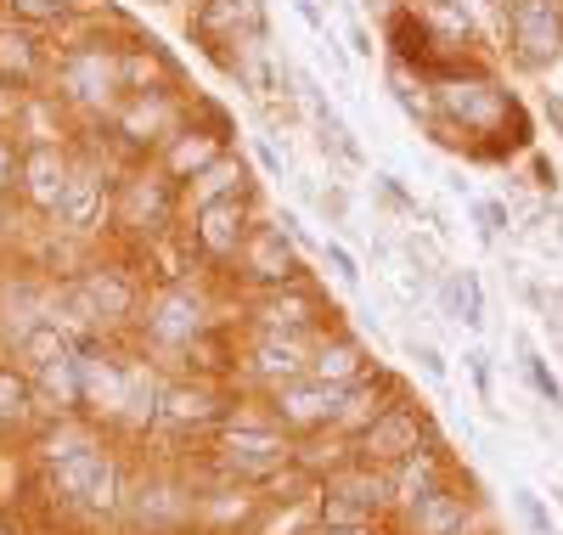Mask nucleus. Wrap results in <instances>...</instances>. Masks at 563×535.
I'll return each instance as SVG.
<instances>
[{
	"label": "nucleus",
	"mask_w": 563,
	"mask_h": 535,
	"mask_svg": "<svg viewBox=\"0 0 563 535\" xmlns=\"http://www.w3.org/2000/svg\"><path fill=\"white\" fill-rule=\"evenodd\" d=\"M209 468L220 484H249V491H260L265 479L294 468V440L265 412H231L209 434Z\"/></svg>",
	"instance_id": "obj_1"
},
{
	"label": "nucleus",
	"mask_w": 563,
	"mask_h": 535,
	"mask_svg": "<svg viewBox=\"0 0 563 535\" xmlns=\"http://www.w3.org/2000/svg\"><path fill=\"white\" fill-rule=\"evenodd\" d=\"M52 85L57 102L85 113V119H108L124 102V79H119V45L113 40H74L52 57Z\"/></svg>",
	"instance_id": "obj_2"
},
{
	"label": "nucleus",
	"mask_w": 563,
	"mask_h": 535,
	"mask_svg": "<svg viewBox=\"0 0 563 535\" xmlns=\"http://www.w3.org/2000/svg\"><path fill=\"white\" fill-rule=\"evenodd\" d=\"M40 479H45V491H52V502H68V507H85V513H119L130 502L124 468L102 440H90V446H79L57 462H40Z\"/></svg>",
	"instance_id": "obj_3"
},
{
	"label": "nucleus",
	"mask_w": 563,
	"mask_h": 535,
	"mask_svg": "<svg viewBox=\"0 0 563 535\" xmlns=\"http://www.w3.org/2000/svg\"><path fill=\"white\" fill-rule=\"evenodd\" d=\"M209 327H220L214 321V299L203 294V287H192V282H164L158 294H147V305H141V316H135L141 345L158 350V356H186Z\"/></svg>",
	"instance_id": "obj_4"
},
{
	"label": "nucleus",
	"mask_w": 563,
	"mask_h": 535,
	"mask_svg": "<svg viewBox=\"0 0 563 535\" xmlns=\"http://www.w3.org/2000/svg\"><path fill=\"white\" fill-rule=\"evenodd\" d=\"M339 321L333 299L321 294L310 276L288 282V287H260L243 299V327H265V332H294V338H316Z\"/></svg>",
	"instance_id": "obj_5"
},
{
	"label": "nucleus",
	"mask_w": 563,
	"mask_h": 535,
	"mask_svg": "<svg viewBox=\"0 0 563 535\" xmlns=\"http://www.w3.org/2000/svg\"><path fill=\"white\" fill-rule=\"evenodd\" d=\"M238 412V401H231V383L225 378H203V372H186V378H169L158 389V412L153 423L169 428V434H198V440H209V434Z\"/></svg>",
	"instance_id": "obj_6"
},
{
	"label": "nucleus",
	"mask_w": 563,
	"mask_h": 535,
	"mask_svg": "<svg viewBox=\"0 0 563 535\" xmlns=\"http://www.w3.org/2000/svg\"><path fill=\"white\" fill-rule=\"evenodd\" d=\"M180 186L158 170V164H135L119 186H113V226L124 237H164L180 215Z\"/></svg>",
	"instance_id": "obj_7"
},
{
	"label": "nucleus",
	"mask_w": 563,
	"mask_h": 535,
	"mask_svg": "<svg viewBox=\"0 0 563 535\" xmlns=\"http://www.w3.org/2000/svg\"><path fill=\"white\" fill-rule=\"evenodd\" d=\"M186 113H192V102H186L180 90H135L108 113V130H113V141L124 153L153 159L164 141L186 124Z\"/></svg>",
	"instance_id": "obj_8"
},
{
	"label": "nucleus",
	"mask_w": 563,
	"mask_h": 535,
	"mask_svg": "<svg viewBox=\"0 0 563 535\" xmlns=\"http://www.w3.org/2000/svg\"><path fill=\"white\" fill-rule=\"evenodd\" d=\"M225 276H238L243 294H260V287H288V282H299L310 271H305V254H299V237L282 220H254L249 242L238 249V260H231Z\"/></svg>",
	"instance_id": "obj_9"
},
{
	"label": "nucleus",
	"mask_w": 563,
	"mask_h": 535,
	"mask_svg": "<svg viewBox=\"0 0 563 535\" xmlns=\"http://www.w3.org/2000/svg\"><path fill=\"white\" fill-rule=\"evenodd\" d=\"M68 305L90 332H113V327H130L141 316L147 294H141V282L124 265H85L79 282L68 287Z\"/></svg>",
	"instance_id": "obj_10"
},
{
	"label": "nucleus",
	"mask_w": 563,
	"mask_h": 535,
	"mask_svg": "<svg viewBox=\"0 0 563 535\" xmlns=\"http://www.w3.org/2000/svg\"><path fill=\"white\" fill-rule=\"evenodd\" d=\"M422 446H434V423H429V412H422L417 401H406V395H389L384 412L350 440V451L361 462H372V468H395L400 457H411Z\"/></svg>",
	"instance_id": "obj_11"
},
{
	"label": "nucleus",
	"mask_w": 563,
	"mask_h": 535,
	"mask_svg": "<svg viewBox=\"0 0 563 535\" xmlns=\"http://www.w3.org/2000/svg\"><path fill=\"white\" fill-rule=\"evenodd\" d=\"M310 345H316V338L243 327L238 332V378L254 389V395H265V389H276V383L310 378Z\"/></svg>",
	"instance_id": "obj_12"
},
{
	"label": "nucleus",
	"mask_w": 563,
	"mask_h": 535,
	"mask_svg": "<svg viewBox=\"0 0 563 535\" xmlns=\"http://www.w3.org/2000/svg\"><path fill=\"white\" fill-rule=\"evenodd\" d=\"M339 389L344 383H321V378H294L276 383L260 395V412L288 434V440H310V434H327L339 417Z\"/></svg>",
	"instance_id": "obj_13"
},
{
	"label": "nucleus",
	"mask_w": 563,
	"mask_h": 535,
	"mask_svg": "<svg viewBox=\"0 0 563 535\" xmlns=\"http://www.w3.org/2000/svg\"><path fill=\"white\" fill-rule=\"evenodd\" d=\"M507 45L519 68H552L563 57V0H512L507 7Z\"/></svg>",
	"instance_id": "obj_14"
},
{
	"label": "nucleus",
	"mask_w": 563,
	"mask_h": 535,
	"mask_svg": "<svg viewBox=\"0 0 563 535\" xmlns=\"http://www.w3.org/2000/svg\"><path fill=\"white\" fill-rule=\"evenodd\" d=\"M249 231H254V198H220L192 209V249L209 271H231Z\"/></svg>",
	"instance_id": "obj_15"
},
{
	"label": "nucleus",
	"mask_w": 563,
	"mask_h": 535,
	"mask_svg": "<svg viewBox=\"0 0 563 535\" xmlns=\"http://www.w3.org/2000/svg\"><path fill=\"white\" fill-rule=\"evenodd\" d=\"M265 0H198L192 40L203 52H231V45H265Z\"/></svg>",
	"instance_id": "obj_16"
},
{
	"label": "nucleus",
	"mask_w": 563,
	"mask_h": 535,
	"mask_svg": "<svg viewBox=\"0 0 563 535\" xmlns=\"http://www.w3.org/2000/svg\"><path fill=\"white\" fill-rule=\"evenodd\" d=\"M52 220H57L68 237H97L102 226H113V181H108V170L74 164L68 192H63V204H57Z\"/></svg>",
	"instance_id": "obj_17"
},
{
	"label": "nucleus",
	"mask_w": 563,
	"mask_h": 535,
	"mask_svg": "<svg viewBox=\"0 0 563 535\" xmlns=\"http://www.w3.org/2000/svg\"><path fill=\"white\" fill-rule=\"evenodd\" d=\"M434 108L462 124V130H501L512 119L507 90H496L490 79H440L434 85Z\"/></svg>",
	"instance_id": "obj_18"
},
{
	"label": "nucleus",
	"mask_w": 563,
	"mask_h": 535,
	"mask_svg": "<svg viewBox=\"0 0 563 535\" xmlns=\"http://www.w3.org/2000/svg\"><path fill=\"white\" fill-rule=\"evenodd\" d=\"M68 175H74V159L57 148V141H29V148H23V170H18V198H23V209L57 215L63 192H68Z\"/></svg>",
	"instance_id": "obj_19"
},
{
	"label": "nucleus",
	"mask_w": 563,
	"mask_h": 535,
	"mask_svg": "<svg viewBox=\"0 0 563 535\" xmlns=\"http://www.w3.org/2000/svg\"><path fill=\"white\" fill-rule=\"evenodd\" d=\"M445 484H451V462H445V451L434 440V446H422V451H411V457H400L389 468V507L411 513L417 502H429L434 491H445Z\"/></svg>",
	"instance_id": "obj_20"
},
{
	"label": "nucleus",
	"mask_w": 563,
	"mask_h": 535,
	"mask_svg": "<svg viewBox=\"0 0 563 535\" xmlns=\"http://www.w3.org/2000/svg\"><path fill=\"white\" fill-rule=\"evenodd\" d=\"M52 74V52L40 45V29L29 23H0V90H34Z\"/></svg>",
	"instance_id": "obj_21"
},
{
	"label": "nucleus",
	"mask_w": 563,
	"mask_h": 535,
	"mask_svg": "<svg viewBox=\"0 0 563 535\" xmlns=\"http://www.w3.org/2000/svg\"><path fill=\"white\" fill-rule=\"evenodd\" d=\"M366 372H372V350L361 345L350 327L333 321L327 332H316V345H310V378H321V383H355Z\"/></svg>",
	"instance_id": "obj_22"
},
{
	"label": "nucleus",
	"mask_w": 563,
	"mask_h": 535,
	"mask_svg": "<svg viewBox=\"0 0 563 535\" xmlns=\"http://www.w3.org/2000/svg\"><path fill=\"white\" fill-rule=\"evenodd\" d=\"M45 423L40 383L29 378L23 361H0V434H29Z\"/></svg>",
	"instance_id": "obj_23"
},
{
	"label": "nucleus",
	"mask_w": 563,
	"mask_h": 535,
	"mask_svg": "<svg viewBox=\"0 0 563 535\" xmlns=\"http://www.w3.org/2000/svg\"><path fill=\"white\" fill-rule=\"evenodd\" d=\"M119 79H124V96H135V90H180V68L164 57L158 40L119 45Z\"/></svg>",
	"instance_id": "obj_24"
},
{
	"label": "nucleus",
	"mask_w": 563,
	"mask_h": 535,
	"mask_svg": "<svg viewBox=\"0 0 563 535\" xmlns=\"http://www.w3.org/2000/svg\"><path fill=\"white\" fill-rule=\"evenodd\" d=\"M180 198L186 204H220V198H254V170L238 159V153H225L220 164H209L192 186H180Z\"/></svg>",
	"instance_id": "obj_25"
},
{
	"label": "nucleus",
	"mask_w": 563,
	"mask_h": 535,
	"mask_svg": "<svg viewBox=\"0 0 563 535\" xmlns=\"http://www.w3.org/2000/svg\"><path fill=\"white\" fill-rule=\"evenodd\" d=\"M440 316H451L456 327H485V287L474 271H445L440 276Z\"/></svg>",
	"instance_id": "obj_26"
},
{
	"label": "nucleus",
	"mask_w": 563,
	"mask_h": 535,
	"mask_svg": "<svg viewBox=\"0 0 563 535\" xmlns=\"http://www.w3.org/2000/svg\"><path fill=\"white\" fill-rule=\"evenodd\" d=\"M462 518H467V502L451 491H434L429 502H417L411 513H406V524H411V535H462Z\"/></svg>",
	"instance_id": "obj_27"
},
{
	"label": "nucleus",
	"mask_w": 563,
	"mask_h": 535,
	"mask_svg": "<svg viewBox=\"0 0 563 535\" xmlns=\"http://www.w3.org/2000/svg\"><path fill=\"white\" fill-rule=\"evenodd\" d=\"M7 7V18L12 23H29V29H63V23H74L79 12H90V0H0Z\"/></svg>",
	"instance_id": "obj_28"
},
{
	"label": "nucleus",
	"mask_w": 563,
	"mask_h": 535,
	"mask_svg": "<svg viewBox=\"0 0 563 535\" xmlns=\"http://www.w3.org/2000/svg\"><path fill=\"white\" fill-rule=\"evenodd\" d=\"M519 367H525V378H530V389H536L541 401H552V406L563 401V383H558V372H552V367H547L530 345H525V338H519Z\"/></svg>",
	"instance_id": "obj_29"
},
{
	"label": "nucleus",
	"mask_w": 563,
	"mask_h": 535,
	"mask_svg": "<svg viewBox=\"0 0 563 535\" xmlns=\"http://www.w3.org/2000/svg\"><path fill=\"white\" fill-rule=\"evenodd\" d=\"M512 507H519V518H525V529H530V535H558V524H552L547 502L530 491V484H519V491H512Z\"/></svg>",
	"instance_id": "obj_30"
},
{
	"label": "nucleus",
	"mask_w": 563,
	"mask_h": 535,
	"mask_svg": "<svg viewBox=\"0 0 563 535\" xmlns=\"http://www.w3.org/2000/svg\"><path fill=\"white\" fill-rule=\"evenodd\" d=\"M321 265L333 271L339 282H361V260H355V254L344 249L339 237H321Z\"/></svg>",
	"instance_id": "obj_31"
},
{
	"label": "nucleus",
	"mask_w": 563,
	"mask_h": 535,
	"mask_svg": "<svg viewBox=\"0 0 563 535\" xmlns=\"http://www.w3.org/2000/svg\"><path fill=\"white\" fill-rule=\"evenodd\" d=\"M18 170H23V148H18V135L0 130V198L18 192Z\"/></svg>",
	"instance_id": "obj_32"
},
{
	"label": "nucleus",
	"mask_w": 563,
	"mask_h": 535,
	"mask_svg": "<svg viewBox=\"0 0 563 535\" xmlns=\"http://www.w3.org/2000/svg\"><path fill=\"white\" fill-rule=\"evenodd\" d=\"M474 220H479V231H485V237L512 231V209H507V204H496V198H474Z\"/></svg>",
	"instance_id": "obj_33"
},
{
	"label": "nucleus",
	"mask_w": 563,
	"mask_h": 535,
	"mask_svg": "<svg viewBox=\"0 0 563 535\" xmlns=\"http://www.w3.org/2000/svg\"><path fill=\"white\" fill-rule=\"evenodd\" d=\"M462 367H467V378H474L479 401L490 406V401H496V383H490V356H485V350H467V356H462Z\"/></svg>",
	"instance_id": "obj_34"
},
{
	"label": "nucleus",
	"mask_w": 563,
	"mask_h": 535,
	"mask_svg": "<svg viewBox=\"0 0 563 535\" xmlns=\"http://www.w3.org/2000/svg\"><path fill=\"white\" fill-rule=\"evenodd\" d=\"M378 186V198H384V209H395V215H417V198H406V186L395 181V175H378L372 181Z\"/></svg>",
	"instance_id": "obj_35"
},
{
	"label": "nucleus",
	"mask_w": 563,
	"mask_h": 535,
	"mask_svg": "<svg viewBox=\"0 0 563 535\" xmlns=\"http://www.w3.org/2000/svg\"><path fill=\"white\" fill-rule=\"evenodd\" d=\"M406 356L422 367V378H434V383L445 378V356H440L434 345H422V338H411V345H406Z\"/></svg>",
	"instance_id": "obj_36"
},
{
	"label": "nucleus",
	"mask_w": 563,
	"mask_h": 535,
	"mask_svg": "<svg viewBox=\"0 0 563 535\" xmlns=\"http://www.w3.org/2000/svg\"><path fill=\"white\" fill-rule=\"evenodd\" d=\"M321 215H327V226H344V220H350V198H344V186H327V192H321Z\"/></svg>",
	"instance_id": "obj_37"
},
{
	"label": "nucleus",
	"mask_w": 563,
	"mask_h": 535,
	"mask_svg": "<svg viewBox=\"0 0 563 535\" xmlns=\"http://www.w3.org/2000/svg\"><path fill=\"white\" fill-rule=\"evenodd\" d=\"M310 535H389L384 524H316Z\"/></svg>",
	"instance_id": "obj_38"
},
{
	"label": "nucleus",
	"mask_w": 563,
	"mask_h": 535,
	"mask_svg": "<svg viewBox=\"0 0 563 535\" xmlns=\"http://www.w3.org/2000/svg\"><path fill=\"white\" fill-rule=\"evenodd\" d=\"M350 45H355V57H372V34H366V29H361V23H355V29H350Z\"/></svg>",
	"instance_id": "obj_39"
},
{
	"label": "nucleus",
	"mask_w": 563,
	"mask_h": 535,
	"mask_svg": "<svg viewBox=\"0 0 563 535\" xmlns=\"http://www.w3.org/2000/svg\"><path fill=\"white\" fill-rule=\"evenodd\" d=\"M260 164H265V170H271V175H282V153H276V148H271V141H260Z\"/></svg>",
	"instance_id": "obj_40"
},
{
	"label": "nucleus",
	"mask_w": 563,
	"mask_h": 535,
	"mask_svg": "<svg viewBox=\"0 0 563 535\" xmlns=\"http://www.w3.org/2000/svg\"><path fill=\"white\" fill-rule=\"evenodd\" d=\"M147 7H175V0H147Z\"/></svg>",
	"instance_id": "obj_41"
},
{
	"label": "nucleus",
	"mask_w": 563,
	"mask_h": 535,
	"mask_svg": "<svg viewBox=\"0 0 563 535\" xmlns=\"http://www.w3.org/2000/svg\"><path fill=\"white\" fill-rule=\"evenodd\" d=\"M552 113H558V130H563V102H558V108H552Z\"/></svg>",
	"instance_id": "obj_42"
}]
</instances>
